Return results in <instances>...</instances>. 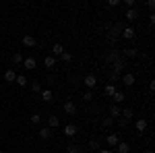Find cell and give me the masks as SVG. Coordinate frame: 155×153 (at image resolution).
Masks as SVG:
<instances>
[{"label": "cell", "mask_w": 155, "mask_h": 153, "mask_svg": "<svg viewBox=\"0 0 155 153\" xmlns=\"http://www.w3.org/2000/svg\"><path fill=\"white\" fill-rule=\"evenodd\" d=\"M124 68H126V60H116V62H112V75H116V77H120L122 72H124Z\"/></svg>", "instance_id": "1"}, {"label": "cell", "mask_w": 155, "mask_h": 153, "mask_svg": "<svg viewBox=\"0 0 155 153\" xmlns=\"http://www.w3.org/2000/svg\"><path fill=\"white\" fill-rule=\"evenodd\" d=\"M120 77H122V83H124V87H132V85H134V81H137V77H134L132 72H122Z\"/></svg>", "instance_id": "2"}, {"label": "cell", "mask_w": 155, "mask_h": 153, "mask_svg": "<svg viewBox=\"0 0 155 153\" xmlns=\"http://www.w3.org/2000/svg\"><path fill=\"white\" fill-rule=\"evenodd\" d=\"M35 66H37V60L33 58V56L23 58V68H25V71H35Z\"/></svg>", "instance_id": "3"}, {"label": "cell", "mask_w": 155, "mask_h": 153, "mask_svg": "<svg viewBox=\"0 0 155 153\" xmlns=\"http://www.w3.org/2000/svg\"><path fill=\"white\" fill-rule=\"evenodd\" d=\"M120 35L124 37V39H134V35H137V31H134V27H122V31H120Z\"/></svg>", "instance_id": "4"}, {"label": "cell", "mask_w": 155, "mask_h": 153, "mask_svg": "<svg viewBox=\"0 0 155 153\" xmlns=\"http://www.w3.org/2000/svg\"><path fill=\"white\" fill-rule=\"evenodd\" d=\"M62 110H64V112H66V114H68V116H74V114H77V104H74V101H71V99H68V101H66V104H64V106H62Z\"/></svg>", "instance_id": "5"}, {"label": "cell", "mask_w": 155, "mask_h": 153, "mask_svg": "<svg viewBox=\"0 0 155 153\" xmlns=\"http://www.w3.org/2000/svg\"><path fill=\"white\" fill-rule=\"evenodd\" d=\"M39 93H41L44 104H52V101H54V91H52V89H44V91H39Z\"/></svg>", "instance_id": "6"}, {"label": "cell", "mask_w": 155, "mask_h": 153, "mask_svg": "<svg viewBox=\"0 0 155 153\" xmlns=\"http://www.w3.org/2000/svg\"><path fill=\"white\" fill-rule=\"evenodd\" d=\"M21 44H23L25 48H35L37 46V42H35V37H33V35H23Z\"/></svg>", "instance_id": "7"}, {"label": "cell", "mask_w": 155, "mask_h": 153, "mask_svg": "<svg viewBox=\"0 0 155 153\" xmlns=\"http://www.w3.org/2000/svg\"><path fill=\"white\" fill-rule=\"evenodd\" d=\"M83 81H85V85H87V89H95V85H97V77L95 75H87Z\"/></svg>", "instance_id": "8"}, {"label": "cell", "mask_w": 155, "mask_h": 153, "mask_svg": "<svg viewBox=\"0 0 155 153\" xmlns=\"http://www.w3.org/2000/svg\"><path fill=\"white\" fill-rule=\"evenodd\" d=\"M106 143H107V145H110V149H114V147H116V145H118V143H120L118 135H114V132H110V135H107V137H106Z\"/></svg>", "instance_id": "9"}, {"label": "cell", "mask_w": 155, "mask_h": 153, "mask_svg": "<svg viewBox=\"0 0 155 153\" xmlns=\"http://www.w3.org/2000/svg\"><path fill=\"white\" fill-rule=\"evenodd\" d=\"M116 153H130V143L120 141L118 145H116Z\"/></svg>", "instance_id": "10"}, {"label": "cell", "mask_w": 155, "mask_h": 153, "mask_svg": "<svg viewBox=\"0 0 155 153\" xmlns=\"http://www.w3.org/2000/svg\"><path fill=\"white\" fill-rule=\"evenodd\" d=\"M120 114H122L120 104H112V106H110V118H120Z\"/></svg>", "instance_id": "11"}, {"label": "cell", "mask_w": 155, "mask_h": 153, "mask_svg": "<svg viewBox=\"0 0 155 153\" xmlns=\"http://www.w3.org/2000/svg\"><path fill=\"white\" fill-rule=\"evenodd\" d=\"M56 62H58V58L50 54V56H46V58H44V66H46V68H54V66H56Z\"/></svg>", "instance_id": "12"}, {"label": "cell", "mask_w": 155, "mask_h": 153, "mask_svg": "<svg viewBox=\"0 0 155 153\" xmlns=\"http://www.w3.org/2000/svg\"><path fill=\"white\" fill-rule=\"evenodd\" d=\"M120 116L128 122V120H132V118H134V110H132V108H122V114H120Z\"/></svg>", "instance_id": "13"}, {"label": "cell", "mask_w": 155, "mask_h": 153, "mask_svg": "<svg viewBox=\"0 0 155 153\" xmlns=\"http://www.w3.org/2000/svg\"><path fill=\"white\" fill-rule=\"evenodd\" d=\"M39 137H41L44 141L52 139V128H50V126H44V128H39Z\"/></svg>", "instance_id": "14"}, {"label": "cell", "mask_w": 155, "mask_h": 153, "mask_svg": "<svg viewBox=\"0 0 155 153\" xmlns=\"http://www.w3.org/2000/svg\"><path fill=\"white\" fill-rule=\"evenodd\" d=\"M48 126H50V128H58V126H60V118L56 116V114H52V116L48 118Z\"/></svg>", "instance_id": "15"}, {"label": "cell", "mask_w": 155, "mask_h": 153, "mask_svg": "<svg viewBox=\"0 0 155 153\" xmlns=\"http://www.w3.org/2000/svg\"><path fill=\"white\" fill-rule=\"evenodd\" d=\"M137 19H139V11H137V8H128V11H126V21H137Z\"/></svg>", "instance_id": "16"}, {"label": "cell", "mask_w": 155, "mask_h": 153, "mask_svg": "<svg viewBox=\"0 0 155 153\" xmlns=\"http://www.w3.org/2000/svg\"><path fill=\"white\" fill-rule=\"evenodd\" d=\"M134 128H137V132H145V130H147V120H143V118L137 120V122H134Z\"/></svg>", "instance_id": "17"}, {"label": "cell", "mask_w": 155, "mask_h": 153, "mask_svg": "<svg viewBox=\"0 0 155 153\" xmlns=\"http://www.w3.org/2000/svg\"><path fill=\"white\" fill-rule=\"evenodd\" d=\"M112 97H114V104H122V101L126 99V93H124V91H118V89H116V93L112 95Z\"/></svg>", "instance_id": "18"}, {"label": "cell", "mask_w": 155, "mask_h": 153, "mask_svg": "<svg viewBox=\"0 0 155 153\" xmlns=\"http://www.w3.org/2000/svg\"><path fill=\"white\" fill-rule=\"evenodd\" d=\"M15 79H17V72L12 71V68H8V71L4 72V81L6 83H15Z\"/></svg>", "instance_id": "19"}, {"label": "cell", "mask_w": 155, "mask_h": 153, "mask_svg": "<svg viewBox=\"0 0 155 153\" xmlns=\"http://www.w3.org/2000/svg\"><path fill=\"white\" fill-rule=\"evenodd\" d=\"M104 93H106L107 97H112V95L116 93V85H114V83H107L106 87H104Z\"/></svg>", "instance_id": "20"}, {"label": "cell", "mask_w": 155, "mask_h": 153, "mask_svg": "<svg viewBox=\"0 0 155 153\" xmlns=\"http://www.w3.org/2000/svg\"><path fill=\"white\" fill-rule=\"evenodd\" d=\"M62 52H64V46H62V44H54V46H52V56H56V58H58Z\"/></svg>", "instance_id": "21"}, {"label": "cell", "mask_w": 155, "mask_h": 153, "mask_svg": "<svg viewBox=\"0 0 155 153\" xmlns=\"http://www.w3.org/2000/svg\"><path fill=\"white\" fill-rule=\"evenodd\" d=\"M64 135H66V137H74V135H77V126H74V124H66V126H64Z\"/></svg>", "instance_id": "22"}, {"label": "cell", "mask_w": 155, "mask_h": 153, "mask_svg": "<svg viewBox=\"0 0 155 153\" xmlns=\"http://www.w3.org/2000/svg\"><path fill=\"white\" fill-rule=\"evenodd\" d=\"M15 83H17L19 87H27V77H25V75H17Z\"/></svg>", "instance_id": "23"}, {"label": "cell", "mask_w": 155, "mask_h": 153, "mask_svg": "<svg viewBox=\"0 0 155 153\" xmlns=\"http://www.w3.org/2000/svg\"><path fill=\"white\" fill-rule=\"evenodd\" d=\"M112 126H114V118H104V120H101V128H112Z\"/></svg>", "instance_id": "24"}, {"label": "cell", "mask_w": 155, "mask_h": 153, "mask_svg": "<svg viewBox=\"0 0 155 153\" xmlns=\"http://www.w3.org/2000/svg\"><path fill=\"white\" fill-rule=\"evenodd\" d=\"M118 58H120V54L116 52V50H112V52L107 54V62H110V64H112V62H116Z\"/></svg>", "instance_id": "25"}, {"label": "cell", "mask_w": 155, "mask_h": 153, "mask_svg": "<svg viewBox=\"0 0 155 153\" xmlns=\"http://www.w3.org/2000/svg\"><path fill=\"white\" fill-rule=\"evenodd\" d=\"M139 52L134 50V48H128V50H124V58H134Z\"/></svg>", "instance_id": "26"}, {"label": "cell", "mask_w": 155, "mask_h": 153, "mask_svg": "<svg viewBox=\"0 0 155 153\" xmlns=\"http://www.w3.org/2000/svg\"><path fill=\"white\" fill-rule=\"evenodd\" d=\"M12 64H15V66H19V64H23V54H19V52H17V54L12 56Z\"/></svg>", "instance_id": "27"}, {"label": "cell", "mask_w": 155, "mask_h": 153, "mask_svg": "<svg viewBox=\"0 0 155 153\" xmlns=\"http://www.w3.org/2000/svg\"><path fill=\"white\" fill-rule=\"evenodd\" d=\"M66 153H81V147H79V145H74V143H71V145H68V149H66Z\"/></svg>", "instance_id": "28"}, {"label": "cell", "mask_w": 155, "mask_h": 153, "mask_svg": "<svg viewBox=\"0 0 155 153\" xmlns=\"http://www.w3.org/2000/svg\"><path fill=\"white\" fill-rule=\"evenodd\" d=\"M60 60H62V62H71L72 54H71V52H62V54H60Z\"/></svg>", "instance_id": "29"}, {"label": "cell", "mask_w": 155, "mask_h": 153, "mask_svg": "<svg viewBox=\"0 0 155 153\" xmlns=\"http://www.w3.org/2000/svg\"><path fill=\"white\" fill-rule=\"evenodd\" d=\"M89 149H91V151H97V149H99V141H97V139H91V141H89Z\"/></svg>", "instance_id": "30"}, {"label": "cell", "mask_w": 155, "mask_h": 153, "mask_svg": "<svg viewBox=\"0 0 155 153\" xmlns=\"http://www.w3.org/2000/svg\"><path fill=\"white\" fill-rule=\"evenodd\" d=\"M83 99L85 101H91V99H93V89H87V91L83 93Z\"/></svg>", "instance_id": "31"}, {"label": "cell", "mask_w": 155, "mask_h": 153, "mask_svg": "<svg viewBox=\"0 0 155 153\" xmlns=\"http://www.w3.org/2000/svg\"><path fill=\"white\" fill-rule=\"evenodd\" d=\"M31 91L39 93V91H41V83H39V81H33V83H31Z\"/></svg>", "instance_id": "32"}, {"label": "cell", "mask_w": 155, "mask_h": 153, "mask_svg": "<svg viewBox=\"0 0 155 153\" xmlns=\"http://www.w3.org/2000/svg\"><path fill=\"white\" fill-rule=\"evenodd\" d=\"M29 120H31V124H41V114H33Z\"/></svg>", "instance_id": "33"}, {"label": "cell", "mask_w": 155, "mask_h": 153, "mask_svg": "<svg viewBox=\"0 0 155 153\" xmlns=\"http://www.w3.org/2000/svg\"><path fill=\"white\" fill-rule=\"evenodd\" d=\"M120 31H122V29H120V25H114V27H112V39H116V35H118Z\"/></svg>", "instance_id": "34"}, {"label": "cell", "mask_w": 155, "mask_h": 153, "mask_svg": "<svg viewBox=\"0 0 155 153\" xmlns=\"http://www.w3.org/2000/svg\"><path fill=\"white\" fill-rule=\"evenodd\" d=\"M124 4H126V8H134V4H137V0H122Z\"/></svg>", "instance_id": "35"}, {"label": "cell", "mask_w": 155, "mask_h": 153, "mask_svg": "<svg viewBox=\"0 0 155 153\" xmlns=\"http://www.w3.org/2000/svg\"><path fill=\"white\" fill-rule=\"evenodd\" d=\"M106 2H107V6H112V8H114V6H118L122 0H106Z\"/></svg>", "instance_id": "36"}, {"label": "cell", "mask_w": 155, "mask_h": 153, "mask_svg": "<svg viewBox=\"0 0 155 153\" xmlns=\"http://www.w3.org/2000/svg\"><path fill=\"white\" fill-rule=\"evenodd\" d=\"M118 124H120V126H122V128H126V124H128V122H126V120H124V118L120 116V118H118Z\"/></svg>", "instance_id": "37"}, {"label": "cell", "mask_w": 155, "mask_h": 153, "mask_svg": "<svg viewBox=\"0 0 155 153\" xmlns=\"http://www.w3.org/2000/svg\"><path fill=\"white\" fill-rule=\"evenodd\" d=\"M147 8L153 11V8H155V0H147Z\"/></svg>", "instance_id": "38"}, {"label": "cell", "mask_w": 155, "mask_h": 153, "mask_svg": "<svg viewBox=\"0 0 155 153\" xmlns=\"http://www.w3.org/2000/svg\"><path fill=\"white\" fill-rule=\"evenodd\" d=\"M97 153H116L114 149H97Z\"/></svg>", "instance_id": "39"}, {"label": "cell", "mask_w": 155, "mask_h": 153, "mask_svg": "<svg viewBox=\"0 0 155 153\" xmlns=\"http://www.w3.org/2000/svg\"><path fill=\"white\" fill-rule=\"evenodd\" d=\"M149 25H151V27L155 25V15H151V17H149Z\"/></svg>", "instance_id": "40"}, {"label": "cell", "mask_w": 155, "mask_h": 153, "mask_svg": "<svg viewBox=\"0 0 155 153\" xmlns=\"http://www.w3.org/2000/svg\"><path fill=\"white\" fill-rule=\"evenodd\" d=\"M145 153H153V151H151V149H147V151H145Z\"/></svg>", "instance_id": "41"}, {"label": "cell", "mask_w": 155, "mask_h": 153, "mask_svg": "<svg viewBox=\"0 0 155 153\" xmlns=\"http://www.w3.org/2000/svg\"><path fill=\"white\" fill-rule=\"evenodd\" d=\"M0 153H6V151H0Z\"/></svg>", "instance_id": "42"}]
</instances>
